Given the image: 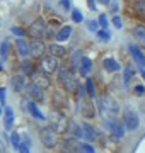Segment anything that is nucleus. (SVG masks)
I'll return each instance as SVG.
<instances>
[{"instance_id": "a19ab883", "label": "nucleus", "mask_w": 145, "mask_h": 153, "mask_svg": "<svg viewBox=\"0 0 145 153\" xmlns=\"http://www.w3.org/2000/svg\"><path fill=\"white\" fill-rule=\"evenodd\" d=\"M0 53H2L4 58L7 56V43H2V46H0Z\"/></svg>"}, {"instance_id": "f257e3e1", "label": "nucleus", "mask_w": 145, "mask_h": 153, "mask_svg": "<svg viewBox=\"0 0 145 153\" xmlns=\"http://www.w3.org/2000/svg\"><path fill=\"white\" fill-rule=\"evenodd\" d=\"M68 123H70V119L63 112V109H53L50 112V128L53 131H56L58 134L60 133H67Z\"/></svg>"}, {"instance_id": "a211bd4d", "label": "nucleus", "mask_w": 145, "mask_h": 153, "mask_svg": "<svg viewBox=\"0 0 145 153\" xmlns=\"http://www.w3.org/2000/svg\"><path fill=\"white\" fill-rule=\"evenodd\" d=\"M130 53H132V56H133V60L138 63L140 66H145V55L140 51L137 46H133V44H130Z\"/></svg>"}, {"instance_id": "ea45409f", "label": "nucleus", "mask_w": 145, "mask_h": 153, "mask_svg": "<svg viewBox=\"0 0 145 153\" xmlns=\"http://www.w3.org/2000/svg\"><path fill=\"white\" fill-rule=\"evenodd\" d=\"M60 5L65 9V10H70V0H61L60 2Z\"/></svg>"}, {"instance_id": "cd10ccee", "label": "nucleus", "mask_w": 145, "mask_h": 153, "mask_svg": "<svg viewBox=\"0 0 145 153\" xmlns=\"http://www.w3.org/2000/svg\"><path fill=\"white\" fill-rule=\"evenodd\" d=\"M10 145L16 148V150H19V148H21V145H22V143H21V138H19V134H17L16 131L10 133Z\"/></svg>"}, {"instance_id": "20e7f679", "label": "nucleus", "mask_w": 145, "mask_h": 153, "mask_svg": "<svg viewBox=\"0 0 145 153\" xmlns=\"http://www.w3.org/2000/svg\"><path fill=\"white\" fill-rule=\"evenodd\" d=\"M101 107H102V111L106 114L111 116V117H116L118 112H120V104H118L111 95H108V94H104L102 99H101Z\"/></svg>"}, {"instance_id": "79ce46f5", "label": "nucleus", "mask_w": 145, "mask_h": 153, "mask_svg": "<svg viewBox=\"0 0 145 153\" xmlns=\"http://www.w3.org/2000/svg\"><path fill=\"white\" fill-rule=\"evenodd\" d=\"M0 102L5 104V88H2V87H0Z\"/></svg>"}, {"instance_id": "473e14b6", "label": "nucleus", "mask_w": 145, "mask_h": 153, "mask_svg": "<svg viewBox=\"0 0 145 153\" xmlns=\"http://www.w3.org/2000/svg\"><path fill=\"white\" fill-rule=\"evenodd\" d=\"M22 70H24V75H31V73H33V65H31V61H24Z\"/></svg>"}, {"instance_id": "37998d69", "label": "nucleus", "mask_w": 145, "mask_h": 153, "mask_svg": "<svg viewBox=\"0 0 145 153\" xmlns=\"http://www.w3.org/2000/svg\"><path fill=\"white\" fill-rule=\"evenodd\" d=\"M19 150H21V153H29V145H24V143H22Z\"/></svg>"}, {"instance_id": "ddd939ff", "label": "nucleus", "mask_w": 145, "mask_h": 153, "mask_svg": "<svg viewBox=\"0 0 145 153\" xmlns=\"http://www.w3.org/2000/svg\"><path fill=\"white\" fill-rule=\"evenodd\" d=\"M53 105H55V109H63V107H67V95H65V90H56L53 92Z\"/></svg>"}, {"instance_id": "49530a36", "label": "nucleus", "mask_w": 145, "mask_h": 153, "mask_svg": "<svg viewBox=\"0 0 145 153\" xmlns=\"http://www.w3.org/2000/svg\"><path fill=\"white\" fill-rule=\"evenodd\" d=\"M142 76H144V80H145V70H142Z\"/></svg>"}, {"instance_id": "f704fd0d", "label": "nucleus", "mask_w": 145, "mask_h": 153, "mask_svg": "<svg viewBox=\"0 0 145 153\" xmlns=\"http://www.w3.org/2000/svg\"><path fill=\"white\" fill-rule=\"evenodd\" d=\"M80 152L82 153H94V148L90 146L89 143H82L80 145Z\"/></svg>"}, {"instance_id": "9b49d317", "label": "nucleus", "mask_w": 145, "mask_h": 153, "mask_svg": "<svg viewBox=\"0 0 145 153\" xmlns=\"http://www.w3.org/2000/svg\"><path fill=\"white\" fill-rule=\"evenodd\" d=\"M104 124H106V128L111 131V134H113V138L114 140H121L123 136H125V128H123L118 121H104Z\"/></svg>"}, {"instance_id": "09e8293b", "label": "nucleus", "mask_w": 145, "mask_h": 153, "mask_svg": "<svg viewBox=\"0 0 145 153\" xmlns=\"http://www.w3.org/2000/svg\"><path fill=\"white\" fill-rule=\"evenodd\" d=\"M0 70H2V65H0Z\"/></svg>"}, {"instance_id": "4be33fe9", "label": "nucleus", "mask_w": 145, "mask_h": 153, "mask_svg": "<svg viewBox=\"0 0 145 153\" xmlns=\"http://www.w3.org/2000/svg\"><path fill=\"white\" fill-rule=\"evenodd\" d=\"M4 121H5L7 131H10L12 124H14V111H12L10 107H5V109H4Z\"/></svg>"}, {"instance_id": "f03ea898", "label": "nucleus", "mask_w": 145, "mask_h": 153, "mask_svg": "<svg viewBox=\"0 0 145 153\" xmlns=\"http://www.w3.org/2000/svg\"><path fill=\"white\" fill-rule=\"evenodd\" d=\"M58 83L61 85V88H63L65 92H73V90L78 88L77 78L73 76V73L68 70V68H61V70L58 71Z\"/></svg>"}, {"instance_id": "c85d7f7f", "label": "nucleus", "mask_w": 145, "mask_h": 153, "mask_svg": "<svg viewBox=\"0 0 145 153\" xmlns=\"http://www.w3.org/2000/svg\"><path fill=\"white\" fill-rule=\"evenodd\" d=\"M97 38L102 43H109L111 41V34L108 33V29H102V31H97Z\"/></svg>"}, {"instance_id": "412c9836", "label": "nucleus", "mask_w": 145, "mask_h": 153, "mask_svg": "<svg viewBox=\"0 0 145 153\" xmlns=\"http://www.w3.org/2000/svg\"><path fill=\"white\" fill-rule=\"evenodd\" d=\"M82 128H84V136L87 138L89 141H96V140H97V136H99V134H97V131H96L90 124L84 123V124H82Z\"/></svg>"}, {"instance_id": "2eb2a0df", "label": "nucleus", "mask_w": 145, "mask_h": 153, "mask_svg": "<svg viewBox=\"0 0 145 153\" xmlns=\"http://www.w3.org/2000/svg\"><path fill=\"white\" fill-rule=\"evenodd\" d=\"M31 55H34V56H43L45 55V51L48 48H46V44L41 41V39H33L31 41Z\"/></svg>"}, {"instance_id": "6e6552de", "label": "nucleus", "mask_w": 145, "mask_h": 153, "mask_svg": "<svg viewBox=\"0 0 145 153\" xmlns=\"http://www.w3.org/2000/svg\"><path fill=\"white\" fill-rule=\"evenodd\" d=\"M31 78H33L34 85L41 87L43 90H48V88L51 87L50 78H48V75H46L45 71H33V73H31Z\"/></svg>"}, {"instance_id": "72a5a7b5", "label": "nucleus", "mask_w": 145, "mask_h": 153, "mask_svg": "<svg viewBox=\"0 0 145 153\" xmlns=\"http://www.w3.org/2000/svg\"><path fill=\"white\" fill-rule=\"evenodd\" d=\"M97 22H99V26L102 29H108V24H109V22H108V19H106V16H104V14H101V16H99Z\"/></svg>"}, {"instance_id": "aec40b11", "label": "nucleus", "mask_w": 145, "mask_h": 153, "mask_svg": "<svg viewBox=\"0 0 145 153\" xmlns=\"http://www.w3.org/2000/svg\"><path fill=\"white\" fill-rule=\"evenodd\" d=\"M28 111L33 114L34 119H38V121H43V119H45L43 112L38 109V105H36V102H34V100H28Z\"/></svg>"}, {"instance_id": "1a4fd4ad", "label": "nucleus", "mask_w": 145, "mask_h": 153, "mask_svg": "<svg viewBox=\"0 0 145 153\" xmlns=\"http://www.w3.org/2000/svg\"><path fill=\"white\" fill-rule=\"evenodd\" d=\"M60 152L61 153H77L80 152V145L73 138H65L60 141Z\"/></svg>"}, {"instance_id": "0eeeda50", "label": "nucleus", "mask_w": 145, "mask_h": 153, "mask_svg": "<svg viewBox=\"0 0 145 153\" xmlns=\"http://www.w3.org/2000/svg\"><path fill=\"white\" fill-rule=\"evenodd\" d=\"M123 119H125V126H126V129H128V131L137 129L138 124H140V119H138V116H137V112L132 111L130 107H128V109H125V112H123Z\"/></svg>"}, {"instance_id": "4468645a", "label": "nucleus", "mask_w": 145, "mask_h": 153, "mask_svg": "<svg viewBox=\"0 0 145 153\" xmlns=\"http://www.w3.org/2000/svg\"><path fill=\"white\" fill-rule=\"evenodd\" d=\"M80 114H82V117H85V119L94 117V116H96L94 104H92V102H89V100H82V104H80Z\"/></svg>"}, {"instance_id": "393cba45", "label": "nucleus", "mask_w": 145, "mask_h": 153, "mask_svg": "<svg viewBox=\"0 0 145 153\" xmlns=\"http://www.w3.org/2000/svg\"><path fill=\"white\" fill-rule=\"evenodd\" d=\"M70 34H72V27H70V26H65V27H61L60 31H58L56 39H58V41H67V39L70 38Z\"/></svg>"}, {"instance_id": "7c9ffc66", "label": "nucleus", "mask_w": 145, "mask_h": 153, "mask_svg": "<svg viewBox=\"0 0 145 153\" xmlns=\"http://www.w3.org/2000/svg\"><path fill=\"white\" fill-rule=\"evenodd\" d=\"M133 9L138 12V14H144L145 16V0H137L133 4Z\"/></svg>"}, {"instance_id": "c9c22d12", "label": "nucleus", "mask_w": 145, "mask_h": 153, "mask_svg": "<svg viewBox=\"0 0 145 153\" xmlns=\"http://www.w3.org/2000/svg\"><path fill=\"white\" fill-rule=\"evenodd\" d=\"M113 26H114L116 29H121L123 27V21H121V17H120V16L113 17Z\"/></svg>"}, {"instance_id": "c03bdc74", "label": "nucleus", "mask_w": 145, "mask_h": 153, "mask_svg": "<svg viewBox=\"0 0 145 153\" xmlns=\"http://www.w3.org/2000/svg\"><path fill=\"white\" fill-rule=\"evenodd\" d=\"M0 153H5V145H4L2 140H0Z\"/></svg>"}, {"instance_id": "5701e85b", "label": "nucleus", "mask_w": 145, "mask_h": 153, "mask_svg": "<svg viewBox=\"0 0 145 153\" xmlns=\"http://www.w3.org/2000/svg\"><path fill=\"white\" fill-rule=\"evenodd\" d=\"M90 66H92V63H90V60L87 58V56H82V60H80V65H78V68H80V73L84 76L89 75L90 71Z\"/></svg>"}, {"instance_id": "a18cd8bd", "label": "nucleus", "mask_w": 145, "mask_h": 153, "mask_svg": "<svg viewBox=\"0 0 145 153\" xmlns=\"http://www.w3.org/2000/svg\"><path fill=\"white\" fill-rule=\"evenodd\" d=\"M97 2H99V4H102V5H108V4H109V0H97Z\"/></svg>"}, {"instance_id": "c756f323", "label": "nucleus", "mask_w": 145, "mask_h": 153, "mask_svg": "<svg viewBox=\"0 0 145 153\" xmlns=\"http://www.w3.org/2000/svg\"><path fill=\"white\" fill-rule=\"evenodd\" d=\"M85 90H87V94H89V97H94V95H96L94 82H92L90 78H87V82H85Z\"/></svg>"}, {"instance_id": "4c0bfd02", "label": "nucleus", "mask_w": 145, "mask_h": 153, "mask_svg": "<svg viewBox=\"0 0 145 153\" xmlns=\"http://www.w3.org/2000/svg\"><path fill=\"white\" fill-rule=\"evenodd\" d=\"M87 27H89L90 31H97V27H99V22H97V21H90V22H87Z\"/></svg>"}, {"instance_id": "58836bf2", "label": "nucleus", "mask_w": 145, "mask_h": 153, "mask_svg": "<svg viewBox=\"0 0 145 153\" xmlns=\"http://www.w3.org/2000/svg\"><path fill=\"white\" fill-rule=\"evenodd\" d=\"M10 31H12L14 34H16V36H21V38L24 36V31H22L21 27H16V26H14V27H10Z\"/></svg>"}, {"instance_id": "f8f14e48", "label": "nucleus", "mask_w": 145, "mask_h": 153, "mask_svg": "<svg viewBox=\"0 0 145 153\" xmlns=\"http://www.w3.org/2000/svg\"><path fill=\"white\" fill-rule=\"evenodd\" d=\"M28 95L34 102H43L45 100V90L41 87H38V85H34V83L28 85Z\"/></svg>"}, {"instance_id": "a878e982", "label": "nucleus", "mask_w": 145, "mask_h": 153, "mask_svg": "<svg viewBox=\"0 0 145 153\" xmlns=\"http://www.w3.org/2000/svg\"><path fill=\"white\" fill-rule=\"evenodd\" d=\"M104 68L108 71H118L120 70V63L116 60H113V58H106L104 60Z\"/></svg>"}, {"instance_id": "2f4dec72", "label": "nucleus", "mask_w": 145, "mask_h": 153, "mask_svg": "<svg viewBox=\"0 0 145 153\" xmlns=\"http://www.w3.org/2000/svg\"><path fill=\"white\" fill-rule=\"evenodd\" d=\"M72 19H73V22H82L84 21V16H82V12L78 10V9H73L72 10Z\"/></svg>"}, {"instance_id": "39448f33", "label": "nucleus", "mask_w": 145, "mask_h": 153, "mask_svg": "<svg viewBox=\"0 0 145 153\" xmlns=\"http://www.w3.org/2000/svg\"><path fill=\"white\" fill-rule=\"evenodd\" d=\"M39 68H41V71H45L46 75H53V73L58 70V58H56V56H51V55L41 56Z\"/></svg>"}, {"instance_id": "de8ad7c7", "label": "nucleus", "mask_w": 145, "mask_h": 153, "mask_svg": "<svg viewBox=\"0 0 145 153\" xmlns=\"http://www.w3.org/2000/svg\"><path fill=\"white\" fill-rule=\"evenodd\" d=\"M0 104H2V102H0ZM2 112H4V109H2V105H0V114H2Z\"/></svg>"}, {"instance_id": "e433bc0d", "label": "nucleus", "mask_w": 145, "mask_h": 153, "mask_svg": "<svg viewBox=\"0 0 145 153\" xmlns=\"http://www.w3.org/2000/svg\"><path fill=\"white\" fill-rule=\"evenodd\" d=\"M133 94H135V95H138V97H142V95L145 94V87H144V85H135Z\"/></svg>"}, {"instance_id": "b1692460", "label": "nucleus", "mask_w": 145, "mask_h": 153, "mask_svg": "<svg viewBox=\"0 0 145 153\" xmlns=\"http://www.w3.org/2000/svg\"><path fill=\"white\" fill-rule=\"evenodd\" d=\"M133 36L137 38V41H138V43L145 48V27H142V26H137V27L133 29Z\"/></svg>"}, {"instance_id": "f3484780", "label": "nucleus", "mask_w": 145, "mask_h": 153, "mask_svg": "<svg viewBox=\"0 0 145 153\" xmlns=\"http://www.w3.org/2000/svg\"><path fill=\"white\" fill-rule=\"evenodd\" d=\"M67 133H70L73 138H84V128H82V126H78L75 121H70V123H68Z\"/></svg>"}, {"instance_id": "423d86ee", "label": "nucleus", "mask_w": 145, "mask_h": 153, "mask_svg": "<svg viewBox=\"0 0 145 153\" xmlns=\"http://www.w3.org/2000/svg\"><path fill=\"white\" fill-rule=\"evenodd\" d=\"M28 34H29L33 39L45 38V36H46V24L41 21V19L31 22V26H29V29H28Z\"/></svg>"}, {"instance_id": "6ab92c4d", "label": "nucleus", "mask_w": 145, "mask_h": 153, "mask_svg": "<svg viewBox=\"0 0 145 153\" xmlns=\"http://www.w3.org/2000/svg\"><path fill=\"white\" fill-rule=\"evenodd\" d=\"M48 55L61 58V56L67 55V49L63 48V46H60V44H50V46H48Z\"/></svg>"}, {"instance_id": "9d476101", "label": "nucleus", "mask_w": 145, "mask_h": 153, "mask_svg": "<svg viewBox=\"0 0 145 153\" xmlns=\"http://www.w3.org/2000/svg\"><path fill=\"white\" fill-rule=\"evenodd\" d=\"M10 87H12V90L17 92V94L28 90V80H26V75H14L10 78Z\"/></svg>"}, {"instance_id": "dca6fc26", "label": "nucleus", "mask_w": 145, "mask_h": 153, "mask_svg": "<svg viewBox=\"0 0 145 153\" xmlns=\"http://www.w3.org/2000/svg\"><path fill=\"white\" fill-rule=\"evenodd\" d=\"M16 48H17V53H19L21 56H24V58L31 55V44L22 38H19L16 41Z\"/></svg>"}, {"instance_id": "bb28decb", "label": "nucleus", "mask_w": 145, "mask_h": 153, "mask_svg": "<svg viewBox=\"0 0 145 153\" xmlns=\"http://www.w3.org/2000/svg\"><path fill=\"white\" fill-rule=\"evenodd\" d=\"M133 75H135V70L132 68V66H126V68H125V71H123V82H125V85H128Z\"/></svg>"}, {"instance_id": "7ed1b4c3", "label": "nucleus", "mask_w": 145, "mask_h": 153, "mask_svg": "<svg viewBox=\"0 0 145 153\" xmlns=\"http://www.w3.org/2000/svg\"><path fill=\"white\" fill-rule=\"evenodd\" d=\"M39 138H41L43 146L48 148V150H53V148L58 146V133L53 131L50 126L41 129V133H39Z\"/></svg>"}]
</instances>
